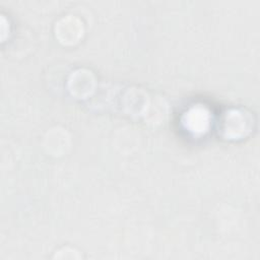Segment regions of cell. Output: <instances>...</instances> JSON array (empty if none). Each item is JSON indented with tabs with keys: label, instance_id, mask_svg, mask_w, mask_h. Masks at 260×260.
Listing matches in <instances>:
<instances>
[{
	"label": "cell",
	"instance_id": "1",
	"mask_svg": "<svg viewBox=\"0 0 260 260\" xmlns=\"http://www.w3.org/2000/svg\"><path fill=\"white\" fill-rule=\"evenodd\" d=\"M187 124L194 132L204 131L208 124V114L203 109H194L188 113Z\"/></svg>",
	"mask_w": 260,
	"mask_h": 260
}]
</instances>
